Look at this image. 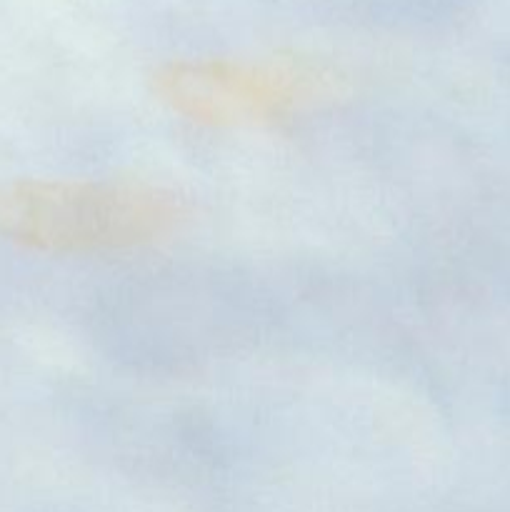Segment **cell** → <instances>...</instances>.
<instances>
[{"instance_id":"obj_1","label":"cell","mask_w":510,"mask_h":512,"mask_svg":"<svg viewBox=\"0 0 510 512\" xmlns=\"http://www.w3.org/2000/svg\"><path fill=\"white\" fill-rule=\"evenodd\" d=\"M188 200L145 180H0V240L53 255L120 253L178 233Z\"/></svg>"},{"instance_id":"obj_2","label":"cell","mask_w":510,"mask_h":512,"mask_svg":"<svg viewBox=\"0 0 510 512\" xmlns=\"http://www.w3.org/2000/svg\"><path fill=\"white\" fill-rule=\"evenodd\" d=\"M345 78L298 53L265 58H183L153 73V93L173 113L208 128L283 123L343 93Z\"/></svg>"}]
</instances>
